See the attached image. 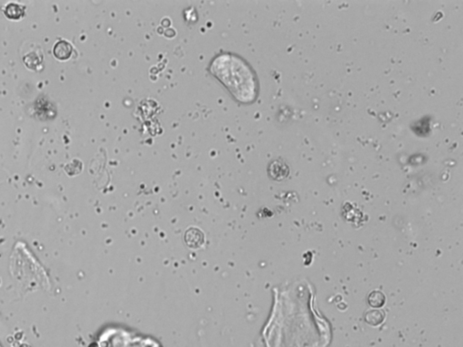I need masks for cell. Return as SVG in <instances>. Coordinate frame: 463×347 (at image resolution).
Masks as SVG:
<instances>
[{
    "mask_svg": "<svg viewBox=\"0 0 463 347\" xmlns=\"http://www.w3.org/2000/svg\"><path fill=\"white\" fill-rule=\"evenodd\" d=\"M73 54V46L67 41L60 40L54 46V55L61 61L67 60Z\"/></svg>",
    "mask_w": 463,
    "mask_h": 347,
    "instance_id": "3957f363",
    "label": "cell"
},
{
    "mask_svg": "<svg viewBox=\"0 0 463 347\" xmlns=\"http://www.w3.org/2000/svg\"><path fill=\"white\" fill-rule=\"evenodd\" d=\"M5 14L8 18L18 19L24 14V11L20 5H16V4H9L5 7Z\"/></svg>",
    "mask_w": 463,
    "mask_h": 347,
    "instance_id": "8992f818",
    "label": "cell"
},
{
    "mask_svg": "<svg viewBox=\"0 0 463 347\" xmlns=\"http://www.w3.org/2000/svg\"><path fill=\"white\" fill-rule=\"evenodd\" d=\"M386 313L381 309H371L365 314V320L372 327H378L385 321Z\"/></svg>",
    "mask_w": 463,
    "mask_h": 347,
    "instance_id": "277c9868",
    "label": "cell"
},
{
    "mask_svg": "<svg viewBox=\"0 0 463 347\" xmlns=\"http://www.w3.org/2000/svg\"><path fill=\"white\" fill-rule=\"evenodd\" d=\"M213 73L242 102L255 99L257 84L252 70L237 57L222 56L212 66Z\"/></svg>",
    "mask_w": 463,
    "mask_h": 347,
    "instance_id": "6da1fadb",
    "label": "cell"
},
{
    "mask_svg": "<svg viewBox=\"0 0 463 347\" xmlns=\"http://www.w3.org/2000/svg\"><path fill=\"white\" fill-rule=\"evenodd\" d=\"M386 301V295L380 290H374L368 296V303L371 307L380 308L384 307Z\"/></svg>",
    "mask_w": 463,
    "mask_h": 347,
    "instance_id": "5b68a950",
    "label": "cell"
},
{
    "mask_svg": "<svg viewBox=\"0 0 463 347\" xmlns=\"http://www.w3.org/2000/svg\"><path fill=\"white\" fill-rule=\"evenodd\" d=\"M185 242L191 249H198L205 243V234L197 227H189L185 233Z\"/></svg>",
    "mask_w": 463,
    "mask_h": 347,
    "instance_id": "7a4b0ae2",
    "label": "cell"
},
{
    "mask_svg": "<svg viewBox=\"0 0 463 347\" xmlns=\"http://www.w3.org/2000/svg\"><path fill=\"white\" fill-rule=\"evenodd\" d=\"M24 62H25V64L27 67H29L31 69H35V66L40 65L42 59H41V57L37 56V54L31 53L29 55L25 56Z\"/></svg>",
    "mask_w": 463,
    "mask_h": 347,
    "instance_id": "52a82bcc",
    "label": "cell"
}]
</instances>
